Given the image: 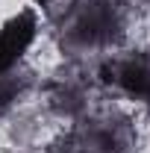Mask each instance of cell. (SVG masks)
I'll return each mask as SVG.
<instances>
[{"instance_id":"cell-1","label":"cell","mask_w":150,"mask_h":153,"mask_svg":"<svg viewBox=\"0 0 150 153\" xmlns=\"http://www.w3.org/2000/svg\"><path fill=\"white\" fill-rule=\"evenodd\" d=\"M118 27H121V21H118V9L109 0H91L71 18L68 38L76 47H100L118 36Z\"/></svg>"},{"instance_id":"cell-3","label":"cell","mask_w":150,"mask_h":153,"mask_svg":"<svg viewBox=\"0 0 150 153\" xmlns=\"http://www.w3.org/2000/svg\"><path fill=\"white\" fill-rule=\"evenodd\" d=\"M106 74L118 88H124L127 94L150 103V59L132 56V59H124V62H115Z\"/></svg>"},{"instance_id":"cell-2","label":"cell","mask_w":150,"mask_h":153,"mask_svg":"<svg viewBox=\"0 0 150 153\" xmlns=\"http://www.w3.org/2000/svg\"><path fill=\"white\" fill-rule=\"evenodd\" d=\"M33 38H36V18L30 12H21L18 18L0 27V76L24 56Z\"/></svg>"}]
</instances>
